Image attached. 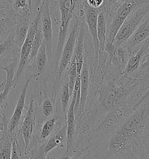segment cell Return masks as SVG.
Masks as SVG:
<instances>
[{"label":"cell","instance_id":"6da1fadb","mask_svg":"<svg viewBox=\"0 0 149 159\" xmlns=\"http://www.w3.org/2000/svg\"><path fill=\"white\" fill-rule=\"evenodd\" d=\"M148 103L138 108L126 119L112 136L110 150L116 157L133 158V154L142 142L145 131L149 130Z\"/></svg>","mask_w":149,"mask_h":159},{"label":"cell","instance_id":"7a4b0ae2","mask_svg":"<svg viewBox=\"0 0 149 159\" xmlns=\"http://www.w3.org/2000/svg\"><path fill=\"white\" fill-rule=\"evenodd\" d=\"M50 2L57 6L60 12V26L57 44L53 54L52 66L56 70L58 67L61 54L65 44L70 22L75 15L83 16L85 0H50Z\"/></svg>","mask_w":149,"mask_h":159},{"label":"cell","instance_id":"3957f363","mask_svg":"<svg viewBox=\"0 0 149 159\" xmlns=\"http://www.w3.org/2000/svg\"><path fill=\"white\" fill-rule=\"evenodd\" d=\"M128 76L126 77V80ZM126 80L121 85H116L114 82H110L101 87L99 91L98 103L102 111H117L124 104L129 93L136 84V80L129 79L124 84Z\"/></svg>","mask_w":149,"mask_h":159},{"label":"cell","instance_id":"277c9868","mask_svg":"<svg viewBox=\"0 0 149 159\" xmlns=\"http://www.w3.org/2000/svg\"><path fill=\"white\" fill-rule=\"evenodd\" d=\"M149 0H121L112 6L107 12V24H110L107 30L105 50L112 46L114 38L119 29L130 13Z\"/></svg>","mask_w":149,"mask_h":159},{"label":"cell","instance_id":"5b68a950","mask_svg":"<svg viewBox=\"0 0 149 159\" xmlns=\"http://www.w3.org/2000/svg\"><path fill=\"white\" fill-rule=\"evenodd\" d=\"M149 3L140 5L128 16L114 38L112 46L118 47L123 45L134 32L146 15L149 14Z\"/></svg>","mask_w":149,"mask_h":159},{"label":"cell","instance_id":"8992f818","mask_svg":"<svg viewBox=\"0 0 149 159\" xmlns=\"http://www.w3.org/2000/svg\"><path fill=\"white\" fill-rule=\"evenodd\" d=\"M40 10L39 9L35 14L34 18L30 22L26 37L22 46L20 47L18 66L14 76L12 84V88L13 89H15L16 87L19 82L22 78L26 67L28 65V60L31 52L33 41L37 30L38 24L40 21Z\"/></svg>","mask_w":149,"mask_h":159},{"label":"cell","instance_id":"52a82bcc","mask_svg":"<svg viewBox=\"0 0 149 159\" xmlns=\"http://www.w3.org/2000/svg\"><path fill=\"white\" fill-rule=\"evenodd\" d=\"M82 16L75 15L70 22V30L62 48L58 64V82H60L65 70L74 55V47L79 30L80 18Z\"/></svg>","mask_w":149,"mask_h":159},{"label":"cell","instance_id":"ba28073f","mask_svg":"<svg viewBox=\"0 0 149 159\" xmlns=\"http://www.w3.org/2000/svg\"><path fill=\"white\" fill-rule=\"evenodd\" d=\"M40 24L41 26L44 41L46 44L47 54L50 66L52 64L53 50V24L50 12V0L43 1L40 6Z\"/></svg>","mask_w":149,"mask_h":159},{"label":"cell","instance_id":"9c48e42d","mask_svg":"<svg viewBox=\"0 0 149 159\" xmlns=\"http://www.w3.org/2000/svg\"><path fill=\"white\" fill-rule=\"evenodd\" d=\"M80 88V76L77 75L73 90V98L70 107L68 109L66 116V150L65 154L61 158H70V154L74 151V135H75V114L74 104L77 97V93Z\"/></svg>","mask_w":149,"mask_h":159},{"label":"cell","instance_id":"30bf717a","mask_svg":"<svg viewBox=\"0 0 149 159\" xmlns=\"http://www.w3.org/2000/svg\"><path fill=\"white\" fill-rule=\"evenodd\" d=\"M33 78L32 76H28L27 80L23 84L19 94L18 102L12 117L8 120V132L12 138L20 132L19 128L22 118V112L25 107V100L28 92V87Z\"/></svg>","mask_w":149,"mask_h":159},{"label":"cell","instance_id":"8fae6325","mask_svg":"<svg viewBox=\"0 0 149 159\" xmlns=\"http://www.w3.org/2000/svg\"><path fill=\"white\" fill-rule=\"evenodd\" d=\"M34 103V96L33 94H32L29 104L27 108V112L23 118H21L19 124V129L23 138L25 143V154L33 137V134L36 117Z\"/></svg>","mask_w":149,"mask_h":159},{"label":"cell","instance_id":"7c38bea8","mask_svg":"<svg viewBox=\"0 0 149 159\" xmlns=\"http://www.w3.org/2000/svg\"><path fill=\"white\" fill-rule=\"evenodd\" d=\"M32 15L30 10H27L22 13L15 14L12 16L15 24L12 33L15 43L20 48L26 37Z\"/></svg>","mask_w":149,"mask_h":159},{"label":"cell","instance_id":"4fadbf2b","mask_svg":"<svg viewBox=\"0 0 149 159\" xmlns=\"http://www.w3.org/2000/svg\"><path fill=\"white\" fill-rule=\"evenodd\" d=\"M100 9L93 8L86 4L85 2L84 5V19L90 33V37L93 43V47L94 48L95 60L97 65L98 55L99 52L98 40L97 32V25L98 13Z\"/></svg>","mask_w":149,"mask_h":159},{"label":"cell","instance_id":"5bb4252c","mask_svg":"<svg viewBox=\"0 0 149 159\" xmlns=\"http://www.w3.org/2000/svg\"><path fill=\"white\" fill-rule=\"evenodd\" d=\"M149 37V18L148 14L142 20L134 32L123 44L129 52V56L136 52L135 48L138 47L139 45L142 46Z\"/></svg>","mask_w":149,"mask_h":159},{"label":"cell","instance_id":"9a60e30c","mask_svg":"<svg viewBox=\"0 0 149 159\" xmlns=\"http://www.w3.org/2000/svg\"><path fill=\"white\" fill-rule=\"evenodd\" d=\"M88 61L84 59V64L80 72V102L78 112L79 121L81 120L84 114V108L88 98L89 86V72Z\"/></svg>","mask_w":149,"mask_h":159},{"label":"cell","instance_id":"2e32d148","mask_svg":"<svg viewBox=\"0 0 149 159\" xmlns=\"http://www.w3.org/2000/svg\"><path fill=\"white\" fill-rule=\"evenodd\" d=\"M149 40L148 38L142 44L139 49L136 52V53L135 52L129 55L125 68L122 72L123 75L128 76L134 73L136 70H139L140 62L144 55L149 52Z\"/></svg>","mask_w":149,"mask_h":159},{"label":"cell","instance_id":"e0dca14e","mask_svg":"<svg viewBox=\"0 0 149 159\" xmlns=\"http://www.w3.org/2000/svg\"><path fill=\"white\" fill-rule=\"evenodd\" d=\"M0 118L4 124V129L0 138V159H11L12 138L9 135L8 132V123L9 119L5 114L2 115L0 114Z\"/></svg>","mask_w":149,"mask_h":159},{"label":"cell","instance_id":"ac0fdd59","mask_svg":"<svg viewBox=\"0 0 149 159\" xmlns=\"http://www.w3.org/2000/svg\"><path fill=\"white\" fill-rule=\"evenodd\" d=\"M32 64L34 72L33 76L43 75L46 72L49 63L47 54L46 44L44 40Z\"/></svg>","mask_w":149,"mask_h":159},{"label":"cell","instance_id":"d6986e66","mask_svg":"<svg viewBox=\"0 0 149 159\" xmlns=\"http://www.w3.org/2000/svg\"><path fill=\"white\" fill-rule=\"evenodd\" d=\"M14 21L13 17L0 18V44L5 41L12 32Z\"/></svg>","mask_w":149,"mask_h":159},{"label":"cell","instance_id":"ffe728a7","mask_svg":"<svg viewBox=\"0 0 149 159\" xmlns=\"http://www.w3.org/2000/svg\"><path fill=\"white\" fill-rule=\"evenodd\" d=\"M43 40H44V38L43 36L40 24V21H39L38 26H37V30H36V32L35 33V36H34V38L33 41L32 49H31L30 54L29 58L28 60V65H29L30 63H32L34 61L35 57L37 55L38 49L41 46Z\"/></svg>","mask_w":149,"mask_h":159},{"label":"cell","instance_id":"44dd1931","mask_svg":"<svg viewBox=\"0 0 149 159\" xmlns=\"http://www.w3.org/2000/svg\"><path fill=\"white\" fill-rule=\"evenodd\" d=\"M61 104L62 112H65L68 107V105L70 97L69 91V84H68V72L64 77V80H62L61 87Z\"/></svg>","mask_w":149,"mask_h":159},{"label":"cell","instance_id":"7402d4cb","mask_svg":"<svg viewBox=\"0 0 149 159\" xmlns=\"http://www.w3.org/2000/svg\"><path fill=\"white\" fill-rule=\"evenodd\" d=\"M57 121V116H54L52 118H48V120L43 124L40 131V139L41 141H44L52 133V132L54 130Z\"/></svg>","mask_w":149,"mask_h":159},{"label":"cell","instance_id":"603a6c76","mask_svg":"<svg viewBox=\"0 0 149 159\" xmlns=\"http://www.w3.org/2000/svg\"><path fill=\"white\" fill-rule=\"evenodd\" d=\"M18 49H20V48L15 43L14 36L12 33L8 38L0 44V58Z\"/></svg>","mask_w":149,"mask_h":159},{"label":"cell","instance_id":"cb8c5ba5","mask_svg":"<svg viewBox=\"0 0 149 159\" xmlns=\"http://www.w3.org/2000/svg\"><path fill=\"white\" fill-rule=\"evenodd\" d=\"M70 66L68 70V84H69V91L70 96L72 95L73 90L74 88V83L76 82L77 78V72H76V61L74 56L72 57V59L70 61Z\"/></svg>","mask_w":149,"mask_h":159},{"label":"cell","instance_id":"d4e9b609","mask_svg":"<svg viewBox=\"0 0 149 159\" xmlns=\"http://www.w3.org/2000/svg\"><path fill=\"white\" fill-rule=\"evenodd\" d=\"M41 112L45 119L51 116L54 111V107L51 99L48 98L46 93H44V98L41 105Z\"/></svg>","mask_w":149,"mask_h":159},{"label":"cell","instance_id":"484cf974","mask_svg":"<svg viewBox=\"0 0 149 159\" xmlns=\"http://www.w3.org/2000/svg\"><path fill=\"white\" fill-rule=\"evenodd\" d=\"M8 2L13 10L14 14L22 13L27 10H29L28 0H8Z\"/></svg>","mask_w":149,"mask_h":159},{"label":"cell","instance_id":"4316f807","mask_svg":"<svg viewBox=\"0 0 149 159\" xmlns=\"http://www.w3.org/2000/svg\"><path fill=\"white\" fill-rule=\"evenodd\" d=\"M57 148H62L65 147L66 143V123L64 122L60 129L54 135Z\"/></svg>","mask_w":149,"mask_h":159},{"label":"cell","instance_id":"83f0119b","mask_svg":"<svg viewBox=\"0 0 149 159\" xmlns=\"http://www.w3.org/2000/svg\"><path fill=\"white\" fill-rule=\"evenodd\" d=\"M14 11L5 0H0V18L12 17Z\"/></svg>","mask_w":149,"mask_h":159},{"label":"cell","instance_id":"f1b7e54d","mask_svg":"<svg viewBox=\"0 0 149 159\" xmlns=\"http://www.w3.org/2000/svg\"><path fill=\"white\" fill-rule=\"evenodd\" d=\"M56 148H57V145L56 143L54 136L52 135L48 139V140L47 141L46 144L44 145V156L46 157L47 154H48V153Z\"/></svg>","mask_w":149,"mask_h":159},{"label":"cell","instance_id":"f546056e","mask_svg":"<svg viewBox=\"0 0 149 159\" xmlns=\"http://www.w3.org/2000/svg\"><path fill=\"white\" fill-rule=\"evenodd\" d=\"M85 1L87 5L95 9L102 8L104 2V0H85Z\"/></svg>","mask_w":149,"mask_h":159},{"label":"cell","instance_id":"4dcf8cb0","mask_svg":"<svg viewBox=\"0 0 149 159\" xmlns=\"http://www.w3.org/2000/svg\"><path fill=\"white\" fill-rule=\"evenodd\" d=\"M120 1L121 0H104V2L102 6V9L105 10V11L107 13L112 5L115 4L116 2H118Z\"/></svg>","mask_w":149,"mask_h":159},{"label":"cell","instance_id":"1f68e13d","mask_svg":"<svg viewBox=\"0 0 149 159\" xmlns=\"http://www.w3.org/2000/svg\"><path fill=\"white\" fill-rule=\"evenodd\" d=\"M5 84V80H4L2 82V83H1V84H0V93L3 90V89L4 88Z\"/></svg>","mask_w":149,"mask_h":159},{"label":"cell","instance_id":"d6a6232c","mask_svg":"<svg viewBox=\"0 0 149 159\" xmlns=\"http://www.w3.org/2000/svg\"><path fill=\"white\" fill-rule=\"evenodd\" d=\"M4 129V124L2 122L0 123V131H2Z\"/></svg>","mask_w":149,"mask_h":159}]
</instances>
